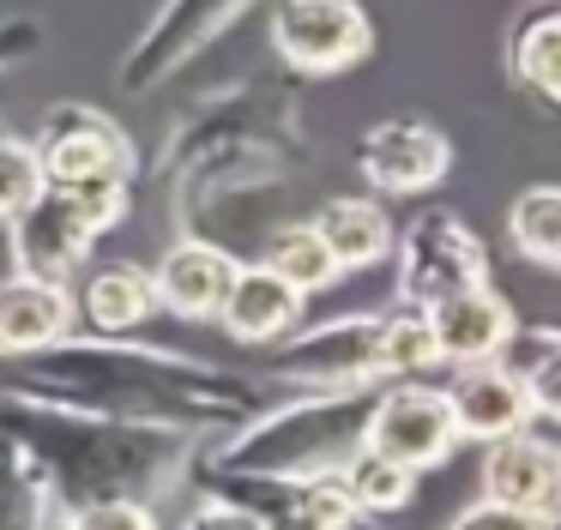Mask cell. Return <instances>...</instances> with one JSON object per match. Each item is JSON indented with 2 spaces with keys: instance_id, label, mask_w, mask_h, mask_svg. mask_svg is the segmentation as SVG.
<instances>
[{
  "instance_id": "cell-1",
  "label": "cell",
  "mask_w": 561,
  "mask_h": 530,
  "mask_svg": "<svg viewBox=\"0 0 561 530\" xmlns=\"http://www.w3.org/2000/svg\"><path fill=\"white\" fill-rule=\"evenodd\" d=\"M0 392L37 398L55 410L79 416H110V422H146V428L175 434H211V428H242L260 410V385L230 368H211L199 356H175L158 344L134 337H91L73 332L37 356L0 361Z\"/></svg>"
},
{
  "instance_id": "cell-2",
  "label": "cell",
  "mask_w": 561,
  "mask_h": 530,
  "mask_svg": "<svg viewBox=\"0 0 561 530\" xmlns=\"http://www.w3.org/2000/svg\"><path fill=\"white\" fill-rule=\"evenodd\" d=\"M0 434L25 452V464L43 476L55 512L85 506H151L194 470L199 440L146 422H110L55 410L37 398L0 392Z\"/></svg>"
},
{
  "instance_id": "cell-3",
  "label": "cell",
  "mask_w": 561,
  "mask_h": 530,
  "mask_svg": "<svg viewBox=\"0 0 561 530\" xmlns=\"http://www.w3.org/2000/svg\"><path fill=\"white\" fill-rule=\"evenodd\" d=\"M380 385H344V392H302L290 404H260L242 428H230L211 452L224 476H339L368 440V410Z\"/></svg>"
},
{
  "instance_id": "cell-4",
  "label": "cell",
  "mask_w": 561,
  "mask_h": 530,
  "mask_svg": "<svg viewBox=\"0 0 561 530\" xmlns=\"http://www.w3.org/2000/svg\"><path fill=\"white\" fill-rule=\"evenodd\" d=\"M242 157H266V163H302V79L290 72H254V79L230 84V91L206 96L170 127L158 151V175L175 181L187 169L206 163H242Z\"/></svg>"
},
{
  "instance_id": "cell-5",
  "label": "cell",
  "mask_w": 561,
  "mask_h": 530,
  "mask_svg": "<svg viewBox=\"0 0 561 530\" xmlns=\"http://www.w3.org/2000/svg\"><path fill=\"white\" fill-rule=\"evenodd\" d=\"M134 211V181H85V187H43L13 217V265L37 284H67L91 260L115 223Z\"/></svg>"
},
{
  "instance_id": "cell-6",
  "label": "cell",
  "mask_w": 561,
  "mask_h": 530,
  "mask_svg": "<svg viewBox=\"0 0 561 530\" xmlns=\"http://www.w3.org/2000/svg\"><path fill=\"white\" fill-rule=\"evenodd\" d=\"M392 260H399V308H416V313L489 284L483 241L447 205H428L404 229H392Z\"/></svg>"
},
{
  "instance_id": "cell-7",
  "label": "cell",
  "mask_w": 561,
  "mask_h": 530,
  "mask_svg": "<svg viewBox=\"0 0 561 530\" xmlns=\"http://www.w3.org/2000/svg\"><path fill=\"white\" fill-rule=\"evenodd\" d=\"M31 157L43 169V187H85V181H134V139L115 115L91 103H55L31 132Z\"/></svg>"
},
{
  "instance_id": "cell-8",
  "label": "cell",
  "mask_w": 561,
  "mask_h": 530,
  "mask_svg": "<svg viewBox=\"0 0 561 530\" xmlns=\"http://www.w3.org/2000/svg\"><path fill=\"white\" fill-rule=\"evenodd\" d=\"M254 0H163L158 19L134 36V48L122 55V91L127 96H151L187 72L199 55H206L218 36H230L242 24V12Z\"/></svg>"
},
{
  "instance_id": "cell-9",
  "label": "cell",
  "mask_w": 561,
  "mask_h": 530,
  "mask_svg": "<svg viewBox=\"0 0 561 530\" xmlns=\"http://www.w3.org/2000/svg\"><path fill=\"white\" fill-rule=\"evenodd\" d=\"M272 55L290 79H332L375 55V24L363 0H278Z\"/></svg>"
},
{
  "instance_id": "cell-10",
  "label": "cell",
  "mask_w": 561,
  "mask_h": 530,
  "mask_svg": "<svg viewBox=\"0 0 561 530\" xmlns=\"http://www.w3.org/2000/svg\"><path fill=\"white\" fill-rule=\"evenodd\" d=\"M272 373L308 392H344V385H387L380 373V313H339L320 325H296L272 349Z\"/></svg>"
},
{
  "instance_id": "cell-11",
  "label": "cell",
  "mask_w": 561,
  "mask_h": 530,
  "mask_svg": "<svg viewBox=\"0 0 561 530\" xmlns=\"http://www.w3.org/2000/svg\"><path fill=\"white\" fill-rule=\"evenodd\" d=\"M206 500L242 506L260 518V530H351L356 512L344 500L339 476H224V470H199Z\"/></svg>"
},
{
  "instance_id": "cell-12",
  "label": "cell",
  "mask_w": 561,
  "mask_h": 530,
  "mask_svg": "<svg viewBox=\"0 0 561 530\" xmlns=\"http://www.w3.org/2000/svg\"><path fill=\"white\" fill-rule=\"evenodd\" d=\"M368 452L392 458L404 470H428L459 446V428H453V410L440 385L423 380H392L375 392V410H368Z\"/></svg>"
},
{
  "instance_id": "cell-13",
  "label": "cell",
  "mask_w": 561,
  "mask_h": 530,
  "mask_svg": "<svg viewBox=\"0 0 561 530\" xmlns=\"http://www.w3.org/2000/svg\"><path fill=\"white\" fill-rule=\"evenodd\" d=\"M356 169L368 175L375 193H428L453 169V139L423 115H392L363 132Z\"/></svg>"
},
{
  "instance_id": "cell-14",
  "label": "cell",
  "mask_w": 561,
  "mask_h": 530,
  "mask_svg": "<svg viewBox=\"0 0 561 530\" xmlns=\"http://www.w3.org/2000/svg\"><path fill=\"white\" fill-rule=\"evenodd\" d=\"M236 253L218 247V241H199V235H182L170 241L158 265H151V296H158L163 313L175 320H218L224 296L236 284Z\"/></svg>"
},
{
  "instance_id": "cell-15",
  "label": "cell",
  "mask_w": 561,
  "mask_h": 530,
  "mask_svg": "<svg viewBox=\"0 0 561 530\" xmlns=\"http://www.w3.org/2000/svg\"><path fill=\"white\" fill-rule=\"evenodd\" d=\"M556 488H561V452L543 434H507L483 452V500L513 506V512H543L556 518Z\"/></svg>"
},
{
  "instance_id": "cell-16",
  "label": "cell",
  "mask_w": 561,
  "mask_h": 530,
  "mask_svg": "<svg viewBox=\"0 0 561 530\" xmlns=\"http://www.w3.org/2000/svg\"><path fill=\"white\" fill-rule=\"evenodd\" d=\"M447 410L459 440H507V434H525L537 422V404L525 398V385L513 373H501L495 361H477V368H459L447 385Z\"/></svg>"
},
{
  "instance_id": "cell-17",
  "label": "cell",
  "mask_w": 561,
  "mask_h": 530,
  "mask_svg": "<svg viewBox=\"0 0 561 530\" xmlns=\"http://www.w3.org/2000/svg\"><path fill=\"white\" fill-rule=\"evenodd\" d=\"M79 332V308L67 284H37V277H7L0 284V361L37 356Z\"/></svg>"
},
{
  "instance_id": "cell-18",
  "label": "cell",
  "mask_w": 561,
  "mask_h": 530,
  "mask_svg": "<svg viewBox=\"0 0 561 530\" xmlns=\"http://www.w3.org/2000/svg\"><path fill=\"white\" fill-rule=\"evenodd\" d=\"M513 320L519 313L507 308V296H495V289H465V296L440 301V308H428V332H435V349L440 361H459V368H477V361H495V349L507 344Z\"/></svg>"
},
{
  "instance_id": "cell-19",
  "label": "cell",
  "mask_w": 561,
  "mask_h": 530,
  "mask_svg": "<svg viewBox=\"0 0 561 530\" xmlns=\"http://www.w3.org/2000/svg\"><path fill=\"white\" fill-rule=\"evenodd\" d=\"M218 320H224V332L230 337H242V344H284V337L302 325V296H296L284 277H272L266 265H236V284H230V296H224V308H218Z\"/></svg>"
},
{
  "instance_id": "cell-20",
  "label": "cell",
  "mask_w": 561,
  "mask_h": 530,
  "mask_svg": "<svg viewBox=\"0 0 561 530\" xmlns=\"http://www.w3.org/2000/svg\"><path fill=\"white\" fill-rule=\"evenodd\" d=\"M308 229L320 235V247L332 253L339 272H363V265H380L392 253V217H387V205L368 199V193H339V199H327L308 217Z\"/></svg>"
},
{
  "instance_id": "cell-21",
  "label": "cell",
  "mask_w": 561,
  "mask_h": 530,
  "mask_svg": "<svg viewBox=\"0 0 561 530\" xmlns=\"http://www.w3.org/2000/svg\"><path fill=\"white\" fill-rule=\"evenodd\" d=\"M507 72L537 108L561 103V0H531V7L513 19Z\"/></svg>"
},
{
  "instance_id": "cell-22",
  "label": "cell",
  "mask_w": 561,
  "mask_h": 530,
  "mask_svg": "<svg viewBox=\"0 0 561 530\" xmlns=\"http://www.w3.org/2000/svg\"><path fill=\"white\" fill-rule=\"evenodd\" d=\"M73 308L85 313L91 337H127L158 313V296H151V272L146 265H103V272L85 277V289L73 296Z\"/></svg>"
},
{
  "instance_id": "cell-23",
  "label": "cell",
  "mask_w": 561,
  "mask_h": 530,
  "mask_svg": "<svg viewBox=\"0 0 561 530\" xmlns=\"http://www.w3.org/2000/svg\"><path fill=\"white\" fill-rule=\"evenodd\" d=\"M495 368L525 385V398L537 404V422H549L561 410V332L556 325L513 320L507 344L495 349Z\"/></svg>"
},
{
  "instance_id": "cell-24",
  "label": "cell",
  "mask_w": 561,
  "mask_h": 530,
  "mask_svg": "<svg viewBox=\"0 0 561 530\" xmlns=\"http://www.w3.org/2000/svg\"><path fill=\"white\" fill-rule=\"evenodd\" d=\"M507 241L519 260H531L537 272H556L561 265V187L537 181L519 199L507 205Z\"/></svg>"
},
{
  "instance_id": "cell-25",
  "label": "cell",
  "mask_w": 561,
  "mask_h": 530,
  "mask_svg": "<svg viewBox=\"0 0 561 530\" xmlns=\"http://www.w3.org/2000/svg\"><path fill=\"white\" fill-rule=\"evenodd\" d=\"M339 488H344V500H351L356 518H380V512L411 506L416 470H404V464H392V458H380V452H368V446H363V452L339 470Z\"/></svg>"
},
{
  "instance_id": "cell-26",
  "label": "cell",
  "mask_w": 561,
  "mask_h": 530,
  "mask_svg": "<svg viewBox=\"0 0 561 530\" xmlns=\"http://www.w3.org/2000/svg\"><path fill=\"white\" fill-rule=\"evenodd\" d=\"M260 265H266L272 277H284V284H290L296 296L332 289V284L344 277L339 265H332V253L320 247V235H314L308 223H278V229H272V235H266V260H260Z\"/></svg>"
},
{
  "instance_id": "cell-27",
  "label": "cell",
  "mask_w": 561,
  "mask_h": 530,
  "mask_svg": "<svg viewBox=\"0 0 561 530\" xmlns=\"http://www.w3.org/2000/svg\"><path fill=\"white\" fill-rule=\"evenodd\" d=\"M49 525H55L49 488L25 464V452L0 434V530H49Z\"/></svg>"
},
{
  "instance_id": "cell-28",
  "label": "cell",
  "mask_w": 561,
  "mask_h": 530,
  "mask_svg": "<svg viewBox=\"0 0 561 530\" xmlns=\"http://www.w3.org/2000/svg\"><path fill=\"white\" fill-rule=\"evenodd\" d=\"M440 349L428 332V313L416 308H380V373L392 380H416L423 368H435Z\"/></svg>"
},
{
  "instance_id": "cell-29",
  "label": "cell",
  "mask_w": 561,
  "mask_h": 530,
  "mask_svg": "<svg viewBox=\"0 0 561 530\" xmlns=\"http://www.w3.org/2000/svg\"><path fill=\"white\" fill-rule=\"evenodd\" d=\"M43 193V169H37V157H31V145L25 139H0V223H13L19 211H25L31 199Z\"/></svg>"
},
{
  "instance_id": "cell-30",
  "label": "cell",
  "mask_w": 561,
  "mask_h": 530,
  "mask_svg": "<svg viewBox=\"0 0 561 530\" xmlns=\"http://www.w3.org/2000/svg\"><path fill=\"white\" fill-rule=\"evenodd\" d=\"M447 530H556V518L543 512H513V506H495V500H477L453 518Z\"/></svg>"
},
{
  "instance_id": "cell-31",
  "label": "cell",
  "mask_w": 561,
  "mask_h": 530,
  "mask_svg": "<svg viewBox=\"0 0 561 530\" xmlns=\"http://www.w3.org/2000/svg\"><path fill=\"white\" fill-rule=\"evenodd\" d=\"M67 530H158V512L151 506H85V512L67 518Z\"/></svg>"
},
{
  "instance_id": "cell-32",
  "label": "cell",
  "mask_w": 561,
  "mask_h": 530,
  "mask_svg": "<svg viewBox=\"0 0 561 530\" xmlns=\"http://www.w3.org/2000/svg\"><path fill=\"white\" fill-rule=\"evenodd\" d=\"M37 48H43V24L37 19H19V12L0 19V72L19 67L25 55H37Z\"/></svg>"
},
{
  "instance_id": "cell-33",
  "label": "cell",
  "mask_w": 561,
  "mask_h": 530,
  "mask_svg": "<svg viewBox=\"0 0 561 530\" xmlns=\"http://www.w3.org/2000/svg\"><path fill=\"white\" fill-rule=\"evenodd\" d=\"M182 530H260V518L242 512V506H224V500H199Z\"/></svg>"
},
{
  "instance_id": "cell-34",
  "label": "cell",
  "mask_w": 561,
  "mask_h": 530,
  "mask_svg": "<svg viewBox=\"0 0 561 530\" xmlns=\"http://www.w3.org/2000/svg\"><path fill=\"white\" fill-rule=\"evenodd\" d=\"M0 139H7V120H0Z\"/></svg>"
}]
</instances>
